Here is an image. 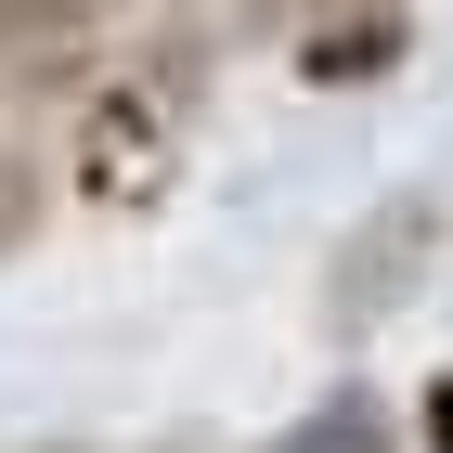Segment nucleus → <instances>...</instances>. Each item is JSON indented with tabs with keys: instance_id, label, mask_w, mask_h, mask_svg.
<instances>
[{
	"instance_id": "obj_2",
	"label": "nucleus",
	"mask_w": 453,
	"mask_h": 453,
	"mask_svg": "<svg viewBox=\"0 0 453 453\" xmlns=\"http://www.w3.org/2000/svg\"><path fill=\"white\" fill-rule=\"evenodd\" d=\"M259 453H402V415H388L376 388H324L311 415H285Z\"/></svg>"
},
{
	"instance_id": "obj_5",
	"label": "nucleus",
	"mask_w": 453,
	"mask_h": 453,
	"mask_svg": "<svg viewBox=\"0 0 453 453\" xmlns=\"http://www.w3.org/2000/svg\"><path fill=\"white\" fill-rule=\"evenodd\" d=\"M246 27H311V13H363V0H234Z\"/></svg>"
},
{
	"instance_id": "obj_4",
	"label": "nucleus",
	"mask_w": 453,
	"mask_h": 453,
	"mask_svg": "<svg viewBox=\"0 0 453 453\" xmlns=\"http://www.w3.org/2000/svg\"><path fill=\"white\" fill-rule=\"evenodd\" d=\"M104 13H130V0H0V52H39V39H78V27H104Z\"/></svg>"
},
{
	"instance_id": "obj_1",
	"label": "nucleus",
	"mask_w": 453,
	"mask_h": 453,
	"mask_svg": "<svg viewBox=\"0 0 453 453\" xmlns=\"http://www.w3.org/2000/svg\"><path fill=\"white\" fill-rule=\"evenodd\" d=\"M427 259H441V195H388V208L324 259V324H349V337L388 324V311L427 285Z\"/></svg>"
},
{
	"instance_id": "obj_6",
	"label": "nucleus",
	"mask_w": 453,
	"mask_h": 453,
	"mask_svg": "<svg viewBox=\"0 0 453 453\" xmlns=\"http://www.w3.org/2000/svg\"><path fill=\"white\" fill-rule=\"evenodd\" d=\"M27 453H91V441H27Z\"/></svg>"
},
{
	"instance_id": "obj_3",
	"label": "nucleus",
	"mask_w": 453,
	"mask_h": 453,
	"mask_svg": "<svg viewBox=\"0 0 453 453\" xmlns=\"http://www.w3.org/2000/svg\"><path fill=\"white\" fill-rule=\"evenodd\" d=\"M39 220H52V169H39L27 142L0 130V259H13V246H27V234H39Z\"/></svg>"
}]
</instances>
